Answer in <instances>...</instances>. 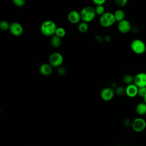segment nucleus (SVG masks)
Instances as JSON below:
<instances>
[{"label":"nucleus","instance_id":"nucleus-10","mask_svg":"<svg viewBox=\"0 0 146 146\" xmlns=\"http://www.w3.org/2000/svg\"><path fill=\"white\" fill-rule=\"evenodd\" d=\"M132 27L131 23L127 19H123L117 23V29L123 34H127L131 30Z\"/></svg>","mask_w":146,"mask_h":146},{"label":"nucleus","instance_id":"nucleus-23","mask_svg":"<svg viewBox=\"0 0 146 146\" xmlns=\"http://www.w3.org/2000/svg\"><path fill=\"white\" fill-rule=\"evenodd\" d=\"M13 2L14 5L17 7H22L25 4V0H13Z\"/></svg>","mask_w":146,"mask_h":146},{"label":"nucleus","instance_id":"nucleus-27","mask_svg":"<svg viewBox=\"0 0 146 146\" xmlns=\"http://www.w3.org/2000/svg\"><path fill=\"white\" fill-rule=\"evenodd\" d=\"M106 2V0H94L93 3L96 6H102Z\"/></svg>","mask_w":146,"mask_h":146},{"label":"nucleus","instance_id":"nucleus-1","mask_svg":"<svg viewBox=\"0 0 146 146\" xmlns=\"http://www.w3.org/2000/svg\"><path fill=\"white\" fill-rule=\"evenodd\" d=\"M57 26L55 23L51 20H46L40 25L41 33L46 36H52L55 35Z\"/></svg>","mask_w":146,"mask_h":146},{"label":"nucleus","instance_id":"nucleus-12","mask_svg":"<svg viewBox=\"0 0 146 146\" xmlns=\"http://www.w3.org/2000/svg\"><path fill=\"white\" fill-rule=\"evenodd\" d=\"M139 88L134 84L127 85L125 87V94L129 98H134L138 95Z\"/></svg>","mask_w":146,"mask_h":146},{"label":"nucleus","instance_id":"nucleus-16","mask_svg":"<svg viewBox=\"0 0 146 146\" xmlns=\"http://www.w3.org/2000/svg\"><path fill=\"white\" fill-rule=\"evenodd\" d=\"M50 42H51V45L54 47L58 48L60 46V45L62 44V40H61L60 38L54 35L52 36H51Z\"/></svg>","mask_w":146,"mask_h":146},{"label":"nucleus","instance_id":"nucleus-25","mask_svg":"<svg viewBox=\"0 0 146 146\" xmlns=\"http://www.w3.org/2000/svg\"><path fill=\"white\" fill-rule=\"evenodd\" d=\"M115 2L118 6L123 7L126 5L127 3V0H116Z\"/></svg>","mask_w":146,"mask_h":146},{"label":"nucleus","instance_id":"nucleus-21","mask_svg":"<svg viewBox=\"0 0 146 146\" xmlns=\"http://www.w3.org/2000/svg\"><path fill=\"white\" fill-rule=\"evenodd\" d=\"M95 11L96 14L100 15V16L102 15L103 14H104L106 13L105 8H104L103 5L96 6V7L95 8Z\"/></svg>","mask_w":146,"mask_h":146},{"label":"nucleus","instance_id":"nucleus-17","mask_svg":"<svg viewBox=\"0 0 146 146\" xmlns=\"http://www.w3.org/2000/svg\"><path fill=\"white\" fill-rule=\"evenodd\" d=\"M78 29L80 33H84L87 32L88 29V25L86 22H82L79 23L78 26Z\"/></svg>","mask_w":146,"mask_h":146},{"label":"nucleus","instance_id":"nucleus-14","mask_svg":"<svg viewBox=\"0 0 146 146\" xmlns=\"http://www.w3.org/2000/svg\"><path fill=\"white\" fill-rule=\"evenodd\" d=\"M136 112L139 115H144L146 114V103L141 102L137 104L136 107Z\"/></svg>","mask_w":146,"mask_h":146},{"label":"nucleus","instance_id":"nucleus-15","mask_svg":"<svg viewBox=\"0 0 146 146\" xmlns=\"http://www.w3.org/2000/svg\"><path fill=\"white\" fill-rule=\"evenodd\" d=\"M113 15H114L116 21H117L119 22L124 19L125 14V12L123 10L117 9L114 12Z\"/></svg>","mask_w":146,"mask_h":146},{"label":"nucleus","instance_id":"nucleus-7","mask_svg":"<svg viewBox=\"0 0 146 146\" xmlns=\"http://www.w3.org/2000/svg\"><path fill=\"white\" fill-rule=\"evenodd\" d=\"M10 32L14 36H21L23 33V27L21 23L17 22H13L10 23Z\"/></svg>","mask_w":146,"mask_h":146},{"label":"nucleus","instance_id":"nucleus-30","mask_svg":"<svg viewBox=\"0 0 146 146\" xmlns=\"http://www.w3.org/2000/svg\"><path fill=\"white\" fill-rule=\"evenodd\" d=\"M143 100H144V102L145 103H146V95L144 96V98H143Z\"/></svg>","mask_w":146,"mask_h":146},{"label":"nucleus","instance_id":"nucleus-11","mask_svg":"<svg viewBox=\"0 0 146 146\" xmlns=\"http://www.w3.org/2000/svg\"><path fill=\"white\" fill-rule=\"evenodd\" d=\"M67 19L72 24H77L81 19L80 14L76 10H72L68 13Z\"/></svg>","mask_w":146,"mask_h":146},{"label":"nucleus","instance_id":"nucleus-9","mask_svg":"<svg viewBox=\"0 0 146 146\" xmlns=\"http://www.w3.org/2000/svg\"><path fill=\"white\" fill-rule=\"evenodd\" d=\"M138 88L146 87V73L139 72L134 76V83Z\"/></svg>","mask_w":146,"mask_h":146},{"label":"nucleus","instance_id":"nucleus-13","mask_svg":"<svg viewBox=\"0 0 146 146\" xmlns=\"http://www.w3.org/2000/svg\"><path fill=\"white\" fill-rule=\"evenodd\" d=\"M52 66L50 63H43L39 67L40 73L44 76H48L52 73Z\"/></svg>","mask_w":146,"mask_h":146},{"label":"nucleus","instance_id":"nucleus-2","mask_svg":"<svg viewBox=\"0 0 146 146\" xmlns=\"http://www.w3.org/2000/svg\"><path fill=\"white\" fill-rule=\"evenodd\" d=\"M81 19L83 22L88 23L93 21L96 15L95 9L91 6H86L83 7L80 12Z\"/></svg>","mask_w":146,"mask_h":146},{"label":"nucleus","instance_id":"nucleus-19","mask_svg":"<svg viewBox=\"0 0 146 146\" xmlns=\"http://www.w3.org/2000/svg\"><path fill=\"white\" fill-rule=\"evenodd\" d=\"M66 33V31L64 28H63L62 27H57L55 35H56L57 36L62 38L65 36Z\"/></svg>","mask_w":146,"mask_h":146},{"label":"nucleus","instance_id":"nucleus-20","mask_svg":"<svg viewBox=\"0 0 146 146\" xmlns=\"http://www.w3.org/2000/svg\"><path fill=\"white\" fill-rule=\"evenodd\" d=\"M115 94L119 96H123L125 94V88L123 86H117L115 89Z\"/></svg>","mask_w":146,"mask_h":146},{"label":"nucleus","instance_id":"nucleus-3","mask_svg":"<svg viewBox=\"0 0 146 146\" xmlns=\"http://www.w3.org/2000/svg\"><path fill=\"white\" fill-rule=\"evenodd\" d=\"M116 22L113 13L106 12L99 18V23L102 27H109L112 26Z\"/></svg>","mask_w":146,"mask_h":146},{"label":"nucleus","instance_id":"nucleus-29","mask_svg":"<svg viewBox=\"0 0 146 146\" xmlns=\"http://www.w3.org/2000/svg\"><path fill=\"white\" fill-rule=\"evenodd\" d=\"M104 40L107 42H109L111 41V36L109 35H106L104 38Z\"/></svg>","mask_w":146,"mask_h":146},{"label":"nucleus","instance_id":"nucleus-28","mask_svg":"<svg viewBox=\"0 0 146 146\" xmlns=\"http://www.w3.org/2000/svg\"><path fill=\"white\" fill-rule=\"evenodd\" d=\"M95 36H96L95 38H96V41H97L98 42H99V43H103V41L104 40V38H103L102 37V36H100V35H96Z\"/></svg>","mask_w":146,"mask_h":146},{"label":"nucleus","instance_id":"nucleus-4","mask_svg":"<svg viewBox=\"0 0 146 146\" xmlns=\"http://www.w3.org/2000/svg\"><path fill=\"white\" fill-rule=\"evenodd\" d=\"M132 51L137 54H141L146 50V46L144 41L139 39H133L131 43Z\"/></svg>","mask_w":146,"mask_h":146},{"label":"nucleus","instance_id":"nucleus-5","mask_svg":"<svg viewBox=\"0 0 146 146\" xmlns=\"http://www.w3.org/2000/svg\"><path fill=\"white\" fill-rule=\"evenodd\" d=\"M63 62V55L58 52L52 53L49 56V63L55 67H59Z\"/></svg>","mask_w":146,"mask_h":146},{"label":"nucleus","instance_id":"nucleus-24","mask_svg":"<svg viewBox=\"0 0 146 146\" xmlns=\"http://www.w3.org/2000/svg\"><path fill=\"white\" fill-rule=\"evenodd\" d=\"M138 95L140 97H142L143 98L144 96L146 95V87H143L139 88Z\"/></svg>","mask_w":146,"mask_h":146},{"label":"nucleus","instance_id":"nucleus-26","mask_svg":"<svg viewBox=\"0 0 146 146\" xmlns=\"http://www.w3.org/2000/svg\"><path fill=\"white\" fill-rule=\"evenodd\" d=\"M57 73L60 75H64L66 73V70L63 67H59L57 69Z\"/></svg>","mask_w":146,"mask_h":146},{"label":"nucleus","instance_id":"nucleus-18","mask_svg":"<svg viewBox=\"0 0 146 146\" xmlns=\"http://www.w3.org/2000/svg\"><path fill=\"white\" fill-rule=\"evenodd\" d=\"M123 82L127 85H129L134 83V76L130 74H127L123 77Z\"/></svg>","mask_w":146,"mask_h":146},{"label":"nucleus","instance_id":"nucleus-6","mask_svg":"<svg viewBox=\"0 0 146 146\" xmlns=\"http://www.w3.org/2000/svg\"><path fill=\"white\" fill-rule=\"evenodd\" d=\"M146 127V121L141 117H137L135 119L132 123V129L137 132L143 131Z\"/></svg>","mask_w":146,"mask_h":146},{"label":"nucleus","instance_id":"nucleus-8","mask_svg":"<svg viewBox=\"0 0 146 146\" xmlns=\"http://www.w3.org/2000/svg\"><path fill=\"white\" fill-rule=\"evenodd\" d=\"M115 91L111 87H106L103 88L100 92V97L104 101H110L113 99L115 95Z\"/></svg>","mask_w":146,"mask_h":146},{"label":"nucleus","instance_id":"nucleus-22","mask_svg":"<svg viewBox=\"0 0 146 146\" xmlns=\"http://www.w3.org/2000/svg\"><path fill=\"white\" fill-rule=\"evenodd\" d=\"M10 24L6 21H2L0 22V29L3 31H7L10 29Z\"/></svg>","mask_w":146,"mask_h":146}]
</instances>
